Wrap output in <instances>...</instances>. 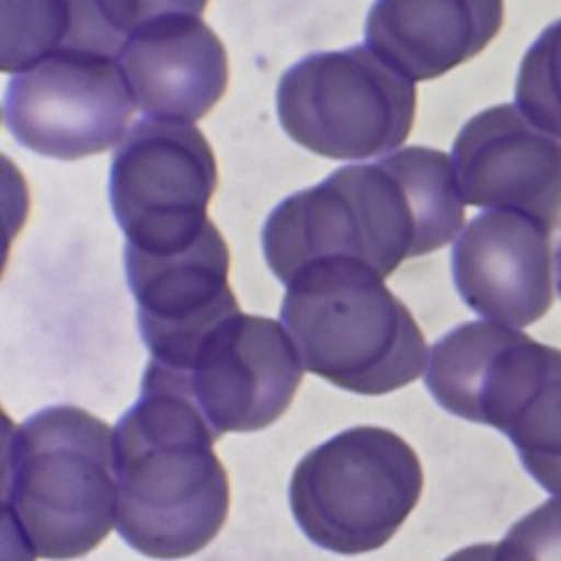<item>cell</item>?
<instances>
[{
	"label": "cell",
	"mask_w": 561,
	"mask_h": 561,
	"mask_svg": "<svg viewBox=\"0 0 561 561\" xmlns=\"http://www.w3.org/2000/svg\"><path fill=\"white\" fill-rule=\"evenodd\" d=\"M451 162L465 204L561 226V142L515 105L482 110L458 131Z\"/></svg>",
	"instance_id": "cell-11"
},
{
	"label": "cell",
	"mask_w": 561,
	"mask_h": 561,
	"mask_svg": "<svg viewBox=\"0 0 561 561\" xmlns=\"http://www.w3.org/2000/svg\"><path fill=\"white\" fill-rule=\"evenodd\" d=\"M280 320L305 370L357 392L386 394L425 368V337L410 309L368 265L316 261L289 283Z\"/></svg>",
	"instance_id": "cell-4"
},
{
	"label": "cell",
	"mask_w": 561,
	"mask_h": 561,
	"mask_svg": "<svg viewBox=\"0 0 561 561\" xmlns=\"http://www.w3.org/2000/svg\"><path fill=\"white\" fill-rule=\"evenodd\" d=\"M123 259L140 337L151 359L167 368H184L199 342L239 313L228 283V245L213 221L184 250L145 254L125 248Z\"/></svg>",
	"instance_id": "cell-10"
},
{
	"label": "cell",
	"mask_w": 561,
	"mask_h": 561,
	"mask_svg": "<svg viewBox=\"0 0 561 561\" xmlns=\"http://www.w3.org/2000/svg\"><path fill=\"white\" fill-rule=\"evenodd\" d=\"M445 561H495V543L467 546V548L449 554Z\"/></svg>",
	"instance_id": "cell-20"
},
{
	"label": "cell",
	"mask_w": 561,
	"mask_h": 561,
	"mask_svg": "<svg viewBox=\"0 0 561 561\" xmlns=\"http://www.w3.org/2000/svg\"><path fill=\"white\" fill-rule=\"evenodd\" d=\"M123 42L96 0H2V72H24L57 53L116 57Z\"/></svg>",
	"instance_id": "cell-15"
},
{
	"label": "cell",
	"mask_w": 561,
	"mask_h": 561,
	"mask_svg": "<svg viewBox=\"0 0 561 561\" xmlns=\"http://www.w3.org/2000/svg\"><path fill=\"white\" fill-rule=\"evenodd\" d=\"M208 427L175 379L156 362L138 401L114 427L116 530L136 552L171 561L206 548L230 508V484Z\"/></svg>",
	"instance_id": "cell-2"
},
{
	"label": "cell",
	"mask_w": 561,
	"mask_h": 561,
	"mask_svg": "<svg viewBox=\"0 0 561 561\" xmlns=\"http://www.w3.org/2000/svg\"><path fill=\"white\" fill-rule=\"evenodd\" d=\"M502 20L504 0H375L364 35L397 72L427 81L482 53Z\"/></svg>",
	"instance_id": "cell-14"
},
{
	"label": "cell",
	"mask_w": 561,
	"mask_h": 561,
	"mask_svg": "<svg viewBox=\"0 0 561 561\" xmlns=\"http://www.w3.org/2000/svg\"><path fill=\"white\" fill-rule=\"evenodd\" d=\"M423 491L416 451L392 430L348 427L307 451L289 480L298 528L335 554L381 548Z\"/></svg>",
	"instance_id": "cell-5"
},
{
	"label": "cell",
	"mask_w": 561,
	"mask_h": 561,
	"mask_svg": "<svg viewBox=\"0 0 561 561\" xmlns=\"http://www.w3.org/2000/svg\"><path fill=\"white\" fill-rule=\"evenodd\" d=\"M206 4L208 0H96L103 20L123 39L169 15H202Z\"/></svg>",
	"instance_id": "cell-19"
},
{
	"label": "cell",
	"mask_w": 561,
	"mask_h": 561,
	"mask_svg": "<svg viewBox=\"0 0 561 561\" xmlns=\"http://www.w3.org/2000/svg\"><path fill=\"white\" fill-rule=\"evenodd\" d=\"M414 81L368 46L311 53L278 81L276 112L300 147L333 160L390 153L410 134Z\"/></svg>",
	"instance_id": "cell-6"
},
{
	"label": "cell",
	"mask_w": 561,
	"mask_h": 561,
	"mask_svg": "<svg viewBox=\"0 0 561 561\" xmlns=\"http://www.w3.org/2000/svg\"><path fill=\"white\" fill-rule=\"evenodd\" d=\"M465 202L454 162L432 147H405L348 164L285 197L265 219L267 267L289 283L316 261L351 259L388 278L403 261L447 245Z\"/></svg>",
	"instance_id": "cell-1"
},
{
	"label": "cell",
	"mask_w": 561,
	"mask_h": 561,
	"mask_svg": "<svg viewBox=\"0 0 561 561\" xmlns=\"http://www.w3.org/2000/svg\"><path fill=\"white\" fill-rule=\"evenodd\" d=\"M554 278H557V289L561 296V232H559L557 245H554Z\"/></svg>",
	"instance_id": "cell-21"
},
{
	"label": "cell",
	"mask_w": 561,
	"mask_h": 561,
	"mask_svg": "<svg viewBox=\"0 0 561 561\" xmlns=\"http://www.w3.org/2000/svg\"><path fill=\"white\" fill-rule=\"evenodd\" d=\"M114 432L77 405H50L4 438L2 513L26 559L68 561L116 524Z\"/></svg>",
	"instance_id": "cell-3"
},
{
	"label": "cell",
	"mask_w": 561,
	"mask_h": 561,
	"mask_svg": "<svg viewBox=\"0 0 561 561\" xmlns=\"http://www.w3.org/2000/svg\"><path fill=\"white\" fill-rule=\"evenodd\" d=\"M515 101L535 127L561 140V20L546 26L526 50Z\"/></svg>",
	"instance_id": "cell-17"
},
{
	"label": "cell",
	"mask_w": 561,
	"mask_h": 561,
	"mask_svg": "<svg viewBox=\"0 0 561 561\" xmlns=\"http://www.w3.org/2000/svg\"><path fill=\"white\" fill-rule=\"evenodd\" d=\"M2 110L7 129L22 147L77 160L123 140L136 103L116 57L57 53L13 75Z\"/></svg>",
	"instance_id": "cell-8"
},
{
	"label": "cell",
	"mask_w": 561,
	"mask_h": 561,
	"mask_svg": "<svg viewBox=\"0 0 561 561\" xmlns=\"http://www.w3.org/2000/svg\"><path fill=\"white\" fill-rule=\"evenodd\" d=\"M552 256L546 226L519 213L484 210L454 243L451 278L471 311L528 327L552 307Z\"/></svg>",
	"instance_id": "cell-12"
},
{
	"label": "cell",
	"mask_w": 561,
	"mask_h": 561,
	"mask_svg": "<svg viewBox=\"0 0 561 561\" xmlns=\"http://www.w3.org/2000/svg\"><path fill=\"white\" fill-rule=\"evenodd\" d=\"M162 368L217 438L272 425L289 408L305 373L280 322L241 311L219 322L184 368Z\"/></svg>",
	"instance_id": "cell-9"
},
{
	"label": "cell",
	"mask_w": 561,
	"mask_h": 561,
	"mask_svg": "<svg viewBox=\"0 0 561 561\" xmlns=\"http://www.w3.org/2000/svg\"><path fill=\"white\" fill-rule=\"evenodd\" d=\"M136 107L156 121L193 125L228 85V55L199 15H169L134 31L116 53Z\"/></svg>",
	"instance_id": "cell-13"
},
{
	"label": "cell",
	"mask_w": 561,
	"mask_h": 561,
	"mask_svg": "<svg viewBox=\"0 0 561 561\" xmlns=\"http://www.w3.org/2000/svg\"><path fill=\"white\" fill-rule=\"evenodd\" d=\"M502 434L513 443L524 469L548 493L561 495V351L511 416Z\"/></svg>",
	"instance_id": "cell-16"
},
{
	"label": "cell",
	"mask_w": 561,
	"mask_h": 561,
	"mask_svg": "<svg viewBox=\"0 0 561 561\" xmlns=\"http://www.w3.org/2000/svg\"><path fill=\"white\" fill-rule=\"evenodd\" d=\"M495 561H561V495L515 522L495 543Z\"/></svg>",
	"instance_id": "cell-18"
},
{
	"label": "cell",
	"mask_w": 561,
	"mask_h": 561,
	"mask_svg": "<svg viewBox=\"0 0 561 561\" xmlns=\"http://www.w3.org/2000/svg\"><path fill=\"white\" fill-rule=\"evenodd\" d=\"M215 186V153L195 125L138 121L110 164V202L125 248L167 254L195 243L210 221Z\"/></svg>",
	"instance_id": "cell-7"
}]
</instances>
